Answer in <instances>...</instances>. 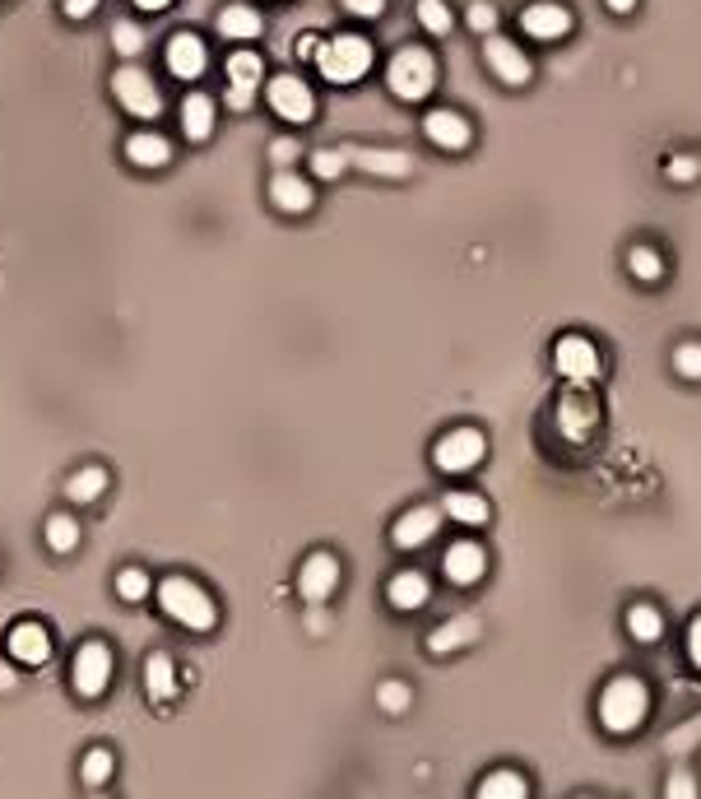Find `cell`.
Masks as SVG:
<instances>
[{
	"label": "cell",
	"mask_w": 701,
	"mask_h": 799,
	"mask_svg": "<svg viewBox=\"0 0 701 799\" xmlns=\"http://www.w3.org/2000/svg\"><path fill=\"white\" fill-rule=\"evenodd\" d=\"M153 596H159V609L187 632H210L219 623V605L210 600V590L191 577H163L153 586Z\"/></svg>",
	"instance_id": "cell-1"
},
{
	"label": "cell",
	"mask_w": 701,
	"mask_h": 799,
	"mask_svg": "<svg viewBox=\"0 0 701 799\" xmlns=\"http://www.w3.org/2000/svg\"><path fill=\"white\" fill-rule=\"evenodd\" d=\"M651 716V688H645L637 675H618L604 683L600 692V726L609 735H632L645 726Z\"/></svg>",
	"instance_id": "cell-2"
},
{
	"label": "cell",
	"mask_w": 701,
	"mask_h": 799,
	"mask_svg": "<svg viewBox=\"0 0 701 799\" xmlns=\"http://www.w3.org/2000/svg\"><path fill=\"white\" fill-rule=\"evenodd\" d=\"M317 70H321V80L326 84H358L362 74L372 70V61H377V51H372V42L362 38V33H334V38H326L321 47H317Z\"/></svg>",
	"instance_id": "cell-3"
},
{
	"label": "cell",
	"mask_w": 701,
	"mask_h": 799,
	"mask_svg": "<svg viewBox=\"0 0 701 799\" xmlns=\"http://www.w3.org/2000/svg\"><path fill=\"white\" fill-rule=\"evenodd\" d=\"M437 84V61L428 47H400L391 66H385V89H391L400 102H423Z\"/></svg>",
	"instance_id": "cell-4"
},
{
	"label": "cell",
	"mask_w": 701,
	"mask_h": 799,
	"mask_svg": "<svg viewBox=\"0 0 701 799\" xmlns=\"http://www.w3.org/2000/svg\"><path fill=\"white\" fill-rule=\"evenodd\" d=\"M112 669H117V660H112L108 641H84V647L74 651V660H70V688H74V698H84V702L102 698V692L112 688Z\"/></svg>",
	"instance_id": "cell-5"
},
{
	"label": "cell",
	"mask_w": 701,
	"mask_h": 799,
	"mask_svg": "<svg viewBox=\"0 0 701 799\" xmlns=\"http://www.w3.org/2000/svg\"><path fill=\"white\" fill-rule=\"evenodd\" d=\"M483 456H488V437L479 428H451L447 437H437L432 466L441 475H464V470H474Z\"/></svg>",
	"instance_id": "cell-6"
},
{
	"label": "cell",
	"mask_w": 701,
	"mask_h": 799,
	"mask_svg": "<svg viewBox=\"0 0 701 799\" xmlns=\"http://www.w3.org/2000/svg\"><path fill=\"white\" fill-rule=\"evenodd\" d=\"M112 98L140 121H153L163 112V93H159V84L149 80V70H140V66H121L112 74Z\"/></svg>",
	"instance_id": "cell-7"
},
{
	"label": "cell",
	"mask_w": 701,
	"mask_h": 799,
	"mask_svg": "<svg viewBox=\"0 0 701 799\" xmlns=\"http://www.w3.org/2000/svg\"><path fill=\"white\" fill-rule=\"evenodd\" d=\"M266 102L274 108L279 121H293V126H307L317 117V93H311V84L302 74H274L266 84Z\"/></svg>",
	"instance_id": "cell-8"
},
{
	"label": "cell",
	"mask_w": 701,
	"mask_h": 799,
	"mask_svg": "<svg viewBox=\"0 0 701 799\" xmlns=\"http://www.w3.org/2000/svg\"><path fill=\"white\" fill-rule=\"evenodd\" d=\"M483 66L498 74L507 89H521V84L534 80V61L521 51V42H511V38H502V33H488V38H483Z\"/></svg>",
	"instance_id": "cell-9"
},
{
	"label": "cell",
	"mask_w": 701,
	"mask_h": 799,
	"mask_svg": "<svg viewBox=\"0 0 701 799\" xmlns=\"http://www.w3.org/2000/svg\"><path fill=\"white\" fill-rule=\"evenodd\" d=\"M553 368H558V377H567L571 386H590L594 377L604 372L600 349H594L585 334H562V340L553 344Z\"/></svg>",
	"instance_id": "cell-10"
},
{
	"label": "cell",
	"mask_w": 701,
	"mask_h": 799,
	"mask_svg": "<svg viewBox=\"0 0 701 799\" xmlns=\"http://www.w3.org/2000/svg\"><path fill=\"white\" fill-rule=\"evenodd\" d=\"M340 577H344V567H340V558L334 553H307V562L298 567V596L307 600V605H326L334 590H340Z\"/></svg>",
	"instance_id": "cell-11"
},
{
	"label": "cell",
	"mask_w": 701,
	"mask_h": 799,
	"mask_svg": "<svg viewBox=\"0 0 701 799\" xmlns=\"http://www.w3.org/2000/svg\"><path fill=\"white\" fill-rule=\"evenodd\" d=\"M594 428H600V400H594L585 386H571V391L558 400V432L567 442H585Z\"/></svg>",
	"instance_id": "cell-12"
},
{
	"label": "cell",
	"mask_w": 701,
	"mask_h": 799,
	"mask_svg": "<svg viewBox=\"0 0 701 799\" xmlns=\"http://www.w3.org/2000/svg\"><path fill=\"white\" fill-rule=\"evenodd\" d=\"M261 80H266V61L256 57V51H232L228 57V108L247 112L251 98L261 93Z\"/></svg>",
	"instance_id": "cell-13"
},
{
	"label": "cell",
	"mask_w": 701,
	"mask_h": 799,
	"mask_svg": "<svg viewBox=\"0 0 701 799\" xmlns=\"http://www.w3.org/2000/svg\"><path fill=\"white\" fill-rule=\"evenodd\" d=\"M6 651H10V660H14V665L38 669V665H47V660H51V632L38 623V618H23V623H14V628H10Z\"/></svg>",
	"instance_id": "cell-14"
},
{
	"label": "cell",
	"mask_w": 701,
	"mask_h": 799,
	"mask_svg": "<svg viewBox=\"0 0 701 799\" xmlns=\"http://www.w3.org/2000/svg\"><path fill=\"white\" fill-rule=\"evenodd\" d=\"M163 61L172 80H200L204 66H210V47H204L196 33H172L163 47Z\"/></svg>",
	"instance_id": "cell-15"
},
{
	"label": "cell",
	"mask_w": 701,
	"mask_h": 799,
	"mask_svg": "<svg viewBox=\"0 0 701 799\" xmlns=\"http://www.w3.org/2000/svg\"><path fill=\"white\" fill-rule=\"evenodd\" d=\"M521 33L534 42H558L571 33V14H567V6H558V0H534V6L521 10Z\"/></svg>",
	"instance_id": "cell-16"
},
{
	"label": "cell",
	"mask_w": 701,
	"mask_h": 799,
	"mask_svg": "<svg viewBox=\"0 0 701 799\" xmlns=\"http://www.w3.org/2000/svg\"><path fill=\"white\" fill-rule=\"evenodd\" d=\"M423 136H428L437 149H447V153L470 149V140H474L470 121H464L460 112H451V108H432V112L423 117Z\"/></svg>",
	"instance_id": "cell-17"
},
{
	"label": "cell",
	"mask_w": 701,
	"mask_h": 799,
	"mask_svg": "<svg viewBox=\"0 0 701 799\" xmlns=\"http://www.w3.org/2000/svg\"><path fill=\"white\" fill-rule=\"evenodd\" d=\"M441 572H447L451 586H474V581H483V572H488L483 545H474V539H460V545H451L447 558H441Z\"/></svg>",
	"instance_id": "cell-18"
},
{
	"label": "cell",
	"mask_w": 701,
	"mask_h": 799,
	"mask_svg": "<svg viewBox=\"0 0 701 799\" xmlns=\"http://www.w3.org/2000/svg\"><path fill=\"white\" fill-rule=\"evenodd\" d=\"M437 526H441V507H409L404 517L391 526V545L395 549H423L428 539L437 535Z\"/></svg>",
	"instance_id": "cell-19"
},
{
	"label": "cell",
	"mask_w": 701,
	"mask_h": 799,
	"mask_svg": "<svg viewBox=\"0 0 701 799\" xmlns=\"http://www.w3.org/2000/svg\"><path fill=\"white\" fill-rule=\"evenodd\" d=\"M344 153H349L353 168L372 172V177H391V182H400V177L413 172V159L404 149H344Z\"/></svg>",
	"instance_id": "cell-20"
},
{
	"label": "cell",
	"mask_w": 701,
	"mask_h": 799,
	"mask_svg": "<svg viewBox=\"0 0 701 799\" xmlns=\"http://www.w3.org/2000/svg\"><path fill=\"white\" fill-rule=\"evenodd\" d=\"M270 200L279 204L283 214H307L311 204H317V191H311L307 177H298V172H289V168H279V172H274V182H270Z\"/></svg>",
	"instance_id": "cell-21"
},
{
	"label": "cell",
	"mask_w": 701,
	"mask_h": 799,
	"mask_svg": "<svg viewBox=\"0 0 701 799\" xmlns=\"http://www.w3.org/2000/svg\"><path fill=\"white\" fill-rule=\"evenodd\" d=\"M428 596H432V586H428L423 572H413V567H409V572H395L391 581H385V600H391V609H400V613L423 609Z\"/></svg>",
	"instance_id": "cell-22"
},
{
	"label": "cell",
	"mask_w": 701,
	"mask_h": 799,
	"mask_svg": "<svg viewBox=\"0 0 701 799\" xmlns=\"http://www.w3.org/2000/svg\"><path fill=\"white\" fill-rule=\"evenodd\" d=\"M181 131L196 144L214 136V98L210 93H187V102H181Z\"/></svg>",
	"instance_id": "cell-23"
},
{
	"label": "cell",
	"mask_w": 701,
	"mask_h": 799,
	"mask_svg": "<svg viewBox=\"0 0 701 799\" xmlns=\"http://www.w3.org/2000/svg\"><path fill=\"white\" fill-rule=\"evenodd\" d=\"M177 665H172V656L168 651H153L149 660H144V692L153 702H172L177 698Z\"/></svg>",
	"instance_id": "cell-24"
},
{
	"label": "cell",
	"mask_w": 701,
	"mask_h": 799,
	"mask_svg": "<svg viewBox=\"0 0 701 799\" xmlns=\"http://www.w3.org/2000/svg\"><path fill=\"white\" fill-rule=\"evenodd\" d=\"M219 33L232 38V42H251V38L266 33V19H261V10H251V6H223L219 10Z\"/></svg>",
	"instance_id": "cell-25"
},
{
	"label": "cell",
	"mask_w": 701,
	"mask_h": 799,
	"mask_svg": "<svg viewBox=\"0 0 701 799\" xmlns=\"http://www.w3.org/2000/svg\"><path fill=\"white\" fill-rule=\"evenodd\" d=\"M126 159H131L136 168H168L172 144L159 131H136L131 140H126Z\"/></svg>",
	"instance_id": "cell-26"
},
{
	"label": "cell",
	"mask_w": 701,
	"mask_h": 799,
	"mask_svg": "<svg viewBox=\"0 0 701 799\" xmlns=\"http://www.w3.org/2000/svg\"><path fill=\"white\" fill-rule=\"evenodd\" d=\"M474 799H530V781L521 777V771H511V767L488 771V777L479 781V790H474Z\"/></svg>",
	"instance_id": "cell-27"
},
{
	"label": "cell",
	"mask_w": 701,
	"mask_h": 799,
	"mask_svg": "<svg viewBox=\"0 0 701 799\" xmlns=\"http://www.w3.org/2000/svg\"><path fill=\"white\" fill-rule=\"evenodd\" d=\"M102 493H108V470H102V466H84V470H74V475L66 479V498H70L74 507H89V502H98Z\"/></svg>",
	"instance_id": "cell-28"
},
{
	"label": "cell",
	"mask_w": 701,
	"mask_h": 799,
	"mask_svg": "<svg viewBox=\"0 0 701 799\" xmlns=\"http://www.w3.org/2000/svg\"><path fill=\"white\" fill-rule=\"evenodd\" d=\"M474 637H479V623H474V618H451V623H441V628L428 637V651H432V656H447V651L470 647Z\"/></svg>",
	"instance_id": "cell-29"
},
{
	"label": "cell",
	"mask_w": 701,
	"mask_h": 799,
	"mask_svg": "<svg viewBox=\"0 0 701 799\" xmlns=\"http://www.w3.org/2000/svg\"><path fill=\"white\" fill-rule=\"evenodd\" d=\"M441 511H447L451 521H460V526H488V502L479 498V493H447V502H441Z\"/></svg>",
	"instance_id": "cell-30"
},
{
	"label": "cell",
	"mask_w": 701,
	"mask_h": 799,
	"mask_svg": "<svg viewBox=\"0 0 701 799\" xmlns=\"http://www.w3.org/2000/svg\"><path fill=\"white\" fill-rule=\"evenodd\" d=\"M47 549L51 553H74L80 549V521L66 517V511H57V517H47Z\"/></svg>",
	"instance_id": "cell-31"
},
{
	"label": "cell",
	"mask_w": 701,
	"mask_h": 799,
	"mask_svg": "<svg viewBox=\"0 0 701 799\" xmlns=\"http://www.w3.org/2000/svg\"><path fill=\"white\" fill-rule=\"evenodd\" d=\"M628 632L632 641H660L664 637V618L655 605H632L628 609Z\"/></svg>",
	"instance_id": "cell-32"
},
{
	"label": "cell",
	"mask_w": 701,
	"mask_h": 799,
	"mask_svg": "<svg viewBox=\"0 0 701 799\" xmlns=\"http://www.w3.org/2000/svg\"><path fill=\"white\" fill-rule=\"evenodd\" d=\"M149 47V38H144V29L140 23H131V19H121V23H112V51L117 57H126V61H136L140 51Z\"/></svg>",
	"instance_id": "cell-33"
},
{
	"label": "cell",
	"mask_w": 701,
	"mask_h": 799,
	"mask_svg": "<svg viewBox=\"0 0 701 799\" xmlns=\"http://www.w3.org/2000/svg\"><path fill=\"white\" fill-rule=\"evenodd\" d=\"M112 771H117V758H112V749H89L84 753V762H80V777H84V786H108L112 781Z\"/></svg>",
	"instance_id": "cell-34"
},
{
	"label": "cell",
	"mask_w": 701,
	"mask_h": 799,
	"mask_svg": "<svg viewBox=\"0 0 701 799\" xmlns=\"http://www.w3.org/2000/svg\"><path fill=\"white\" fill-rule=\"evenodd\" d=\"M419 23H423V33H432V38H447L455 29L447 0H419Z\"/></svg>",
	"instance_id": "cell-35"
},
{
	"label": "cell",
	"mask_w": 701,
	"mask_h": 799,
	"mask_svg": "<svg viewBox=\"0 0 701 799\" xmlns=\"http://www.w3.org/2000/svg\"><path fill=\"white\" fill-rule=\"evenodd\" d=\"M149 590H153V581H149L144 567H121V572H117V596H121L126 605L149 600Z\"/></svg>",
	"instance_id": "cell-36"
},
{
	"label": "cell",
	"mask_w": 701,
	"mask_h": 799,
	"mask_svg": "<svg viewBox=\"0 0 701 799\" xmlns=\"http://www.w3.org/2000/svg\"><path fill=\"white\" fill-rule=\"evenodd\" d=\"M377 707H381L385 716H404V711L413 707V688L400 683V679H385V683L377 688Z\"/></svg>",
	"instance_id": "cell-37"
},
{
	"label": "cell",
	"mask_w": 701,
	"mask_h": 799,
	"mask_svg": "<svg viewBox=\"0 0 701 799\" xmlns=\"http://www.w3.org/2000/svg\"><path fill=\"white\" fill-rule=\"evenodd\" d=\"M344 168H349L344 149H317L311 153V177H321V182H340Z\"/></svg>",
	"instance_id": "cell-38"
},
{
	"label": "cell",
	"mask_w": 701,
	"mask_h": 799,
	"mask_svg": "<svg viewBox=\"0 0 701 799\" xmlns=\"http://www.w3.org/2000/svg\"><path fill=\"white\" fill-rule=\"evenodd\" d=\"M628 270H632L637 279L651 283V279L664 274V261H660V251H655V247H632V251H628Z\"/></svg>",
	"instance_id": "cell-39"
},
{
	"label": "cell",
	"mask_w": 701,
	"mask_h": 799,
	"mask_svg": "<svg viewBox=\"0 0 701 799\" xmlns=\"http://www.w3.org/2000/svg\"><path fill=\"white\" fill-rule=\"evenodd\" d=\"M464 19H470V29H474L479 38L498 33V6H488V0H474V6H470V14H464Z\"/></svg>",
	"instance_id": "cell-40"
},
{
	"label": "cell",
	"mask_w": 701,
	"mask_h": 799,
	"mask_svg": "<svg viewBox=\"0 0 701 799\" xmlns=\"http://www.w3.org/2000/svg\"><path fill=\"white\" fill-rule=\"evenodd\" d=\"M673 368H679V377H688V381H701V344L673 349Z\"/></svg>",
	"instance_id": "cell-41"
},
{
	"label": "cell",
	"mask_w": 701,
	"mask_h": 799,
	"mask_svg": "<svg viewBox=\"0 0 701 799\" xmlns=\"http://www.w3.org/2000/svg\"><path fill=\"white\" fill-rule=\"evenodd\" d=\"M664 172H669V182H679V187H688V182H697V172H701V163L692 159V153H673V159L664 163Z\"/></svg>",
	"instance_id": "cell-42"
},
{
	"label": "cell",
	"mask_w": 701,
	"mask_h": 799,
	"mask_svg": "<svg viewBox=\"0 0 701 799\" xmlns=\"http://www.w3.org/2000/svg\"><path fill=\"white\" fill-rule=\"evenodd\" d=\"M664 799H701L692 771H673V777L664 781Z\"/></svg>",
	"instance_id": "cell-43"
},
{
	"label": "cell",
	"mask_w": 701,
	"mask_h": 799,
	"mask_svg": "<svg viewBox=\"0 0 701 799\" xmlns=\"http://www.w3.org/2000/svg\"><path fill=\"white\" fill-rule=\"evenodd\" d=\"M340 6H344L353 19H377V14H385V0H340Z\"/></svg>",
	"instance_id": "cell-44"
},
{
	"label": "cell",
	"mask_w": 701,
	"mask_h": 799,
	"mask_svg": "<svg viewBox=\"0 0 701 799\" xmlns=\"http://www.w3.org/2000/svg\"><path fill=\"white\" fill-rule=\"evenodd\" d=\"M697 739H701V720H697V726H688V730H679V735H673V739L664 743V749H669V753H688Z\"/></svg>",
	"instance_id": "cell-45"
},
{
	"label": "cell",
	"mask_w": 701,
	"mask_h": 799,
	"mask_svg": "<svg viewBox=\"0 0 701 799\" xmlns=\"http://www.w3.org/2000/svg\"><path fill=\"white\" fill-rule=\"evenodd\" d=\"M98 6H102V0H61V14L66 19H89Z\"/></svg>",
	"instance_id": "cell-46"
},
{
	"label": "cell",
	"mask_w": 701,
	"mask_h": 799,
	"mask_svg": "<svg viewBox=\"0 0 701 799\" xmlns=\"http://www.w3.org/2000/svg\"><path fill=\"white\" fill-rule=\"evenodd\" d=\"M270 159H274L279 168L293 163V159H298V140H274V144H270Z\"/></svg>",
	"instance_id": "cell-47"
},
{
	"label": "cell",
	"mask_w": 701,
	"mask_h": 799,
	"mask_svg": "<svg viewBox=\"0 0 701 799\" xmlns=\"http://www.w3.org/2000/svg\"><path fill=\"white\" fill-rule=\"evenodd\" d=\"M688 660L701 669V613L692 618V628H688Z\"/></svg>",
	"instance_id": "cell-48"
},
{
	"label": "cell",
	"mask_w": 701,
	"mask_h": 799,
	"mask_svg": "<svg viewBox=\"0 0 701 799\" xmlns=\"http://www.w3.org/2000/svg\"><path fill=\"white\" fill-rule=\"evenodd\" d=\"M131 6H136V10H144V14H163V10L172 6V0H131Z\"/></svg>",
	"instance_id": "cell-49"
},
{
	"label": "cell",
	"mask_w": 701,
	"mask_h": 799,
	"mask_svg": "<svg viewBox=\"0 0 701 799\" xmlns=\"http://www.w3.org/2000/svg\"><path fill=\"white\" fill-rule=\"evenodd\" d=\"M604 6H609L613 14H632V10H637V0H604Z\"/></svg>",
	"instance_id": "cell-50"
},
{
	"label": "cell",
	"mask_w": 701,
	"mask_h": 799,
	"mask_svg": "<svg viewBox=\"0 0 701 799\" xmlns=\"http://www.w3.org/2000/svg\"><path fill=\"white\" fill-rule=\"evenodd\" d=\"M10 688H14V669L0 665V692H10Z\"/></svg>",
	"instance_id": "cell-51"
},
{
	"label": "cell",
	"mask_w": 701,
	"mask_h": 799,
	"mask_svg": "<svg viewBox=\"0 0 701 799\" xmlns=\"http://www.w3.org/2000/svg\"><path fill=\"white\" fill-rule=\"evenodd\" d=\"M317 47H321L317 38H302V42H298V57H317Z\"/></svg>",
	"instance_id": "cell-52"
},
{
	"label": "cell",
	"mask_w": 701,
	"mask_h": 799,
	"mask_svg": "<svg viewBox=\"0 0 701 799\" xmlns=\"http://www.w3.org/2000/svg\"><path fill=\"white\" fill-rule=\"evenodd\" d=\"M93 799H108V795H93Z\"/></svg>",
	"instance_id": "cell-53"
}]
</instances>
